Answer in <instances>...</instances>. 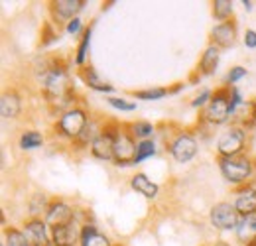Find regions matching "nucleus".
<instances>
[{
  "instance_id": "15",
  "label": "nucleus",
  "mask_w": 256,
  "mask_h": 246,
  "mask_svg": "<svg viewBox=\"0 0 256 246\" xmlns=\"http://www.w3.org/2000/svg\"><path fill=\"white\" fill-rule=\"evenodd\" d=\"M232 205L240 216L256 215V178L232 191Z\"/></svg>"
},
{
  "instance_id": "12",
  "label": "nucleus",
  "mask_w": 256,
  "mask_h": 246,
  "mask_svg": "<svg viewBox=\"0 0 256 246\" xmlns=\"http://www.w3.org/2000/svg\"><path fill=\"white\" fill-rule=\"evenodd\" d=\"M79 213L81 211L75 205H71L69 201H65L62 197H56V199H52V205H50V209H48V213H46L44 218L54 228V226H62V224H67V222L75 220L79 216Z\"/></svg>"
},
{
  "instance_id": "37",
  "label": "nucleus",
  "mask_w": 256,
  "mask_h": 246,
  "mask_svg": "<svg viewBox=\"0 0 256 246\" xmlns=\"http://www.w3.org/2000/svg\"><path fill=\"white\" fill-rule=\"evenodd\" d=\"M228 100H230V110L234 112L242 102H244V96L238 87H230V92H228Z\"/></svg>"
},
{
  "instance_id": "1",
  "label": "nucleus",
  "mask_w": 256,
  "mask_h": 246,
  "mask_svg": "<svg viewBox=\"0 0 256 246\" xmlns=\"http://www.w3.org/2000/svg\"><path fill=\"white\" fill-rule=\"evenodd\" d=\"M34 77L40 94L54 118H60L69 108L81 104L77 98L69 63L62 56H40L34 62Z\"/></svg>"
},
{
  "instance_id": "18",
  "label": "nucleus",
  "mask_w": 256,
  "mask_h": 246,
  "mask_svg": "<svg viewBox=\"0 0 256 246\" xmlns=\"http://www.w3.org/2000/svg\"><path fill=\"white\" fill-rule=\"evenodd\" d=\"M24 110V98L18 89H6L0 96V114L4 120H16L20 118Z\"/></svg>"
},
{
  "instance_id": "2",
  "label": "nucleus",
  "mask_w": 256,
  "mask_h": 246,
  "mask_svg": "<svg viewBox=\"0 0 256 246\" xmlns=\"http://www.w3.org/2000/svg\"><path fill=\"white\" fill-rule=\"evenodd\" d=\"M217 170L224 182L234 189L246 185L256 178V158L252 154L234 156V158H215Z\"/></svg>"
},
{
  "instance_id": "38",
  "label": "nucleus",
  "mask_w": 256,
  "mask_h": 246,
  "mask_svg": "<svg viewBox=\"0 0 256 246\" xmlns=\"http://www.w3.org/2000/svg\"><path fill=\"white\" fill-rule=\"evenodd\" d=\"M242 44H244L246 50H256V30L246 28L244 36H242Z\"/></svg>"
},
{
  "instance_id": "27",
  "label": "nucleus",
  "mask_w": 256,
  "mask_h": 246,
  "mask_svg": "<svg viewBox=\"0 0 256 246\" xmlns=\"http://www.w3.org/2000/svg\"><path fill=\"white\" fill-rule=\"evenodd\" d=\"M50 205H52V197L38 191V193L30 195V199H28V213H30V216H36V218H44Z\"/></svg>"
},
{
  "instance_id": "24",
  "label": "nucleus",
  "mask_w": 256,
  "mask_h": 246,
  "mask_svg": "<svg viewBox=\"0 0 256 246\" xmlns=\"http://www.w3.org/2000/svg\"><path fill=\"white\" fill-rule=\"evenodd\" d=\"M93 28H95V22H89L85 34L79 38L77 42V48H75V56H73V63L79 67H85L89 63V52H91V40H93Z\"/></svg>"
},
{
  "instance_id": "39",
  "label": "nucleus",
  "mask_w": 256,
  "mask_h": 246,
  "mask_svg": "<svg viewBox=\"0 0 256 246\" xmlns=\"http://www.w3.org/2000/svg\"><path fill=\"white\" fill-rule=\"evenodd\" d=\"M168 87H170V94H178L180 91H184V89H186V83H182V81H180V83H174V85H168Z\"/></svg>"
},
{
  "instance_id": "4",
  "label": "nucleus",
  "mask_w": 256,
  "mask_h": 246,
  "mask_svg": "<svg viewBox=\"0 0 256 246\" xmlns=\"http://www.w3.org/2000/svg\"><path fill=\"white\" fill-rule=\"evenodd\" d=\"M91 120V110L81 102L73 108H69L67 112H64L60 118H56V122L52 126V132L56 138L65 140V142H75L81 132L85 130V126Z\"/></svg>"
},
{
  "instance_id": "3",
  "label": "nucleus",
  "mask_w": 256,
  "mask_h": 246,
  "mask_svg": "<svg viewBox=\"0 0 256 246\" xmlns=\"http://www.w3.org/2000/svg\"><path fill=\"white\" fill-rule=\"evenodd\" d=\"M164 150L176 164H190L199 154V142L193 130L176 128L164 138Z\"/></svg>"
},
{
  "instance_id": "16",
  "label": "nucleus",
  "mask_w": 256,
  "mask_h": 246,
  "mask_svg": "<svg viewBox=\"0 0 256 246\" xmlns=\"http://www.w3.org/2000/svg\"><path fill=\"white\" fill-rule=\"evenodd\" d=\"M22 230L32 246H52V226L46 222V218L28 216L22 222Z\"/></svg>"
},
{
  "instance_id": "9",
  "label": "nucleus",
  "mask_w": 256,
  "mask_h": 246,
  "mask_svg": "<svg viewBox=\"0 0 256 246\" xmlns=\"http://www.w3.org/2000/svg\"><path fill=\"white\" fill-rule=\"evenodd\" d=\"M240 220L238 211L234 209L232 201H219L209 209V222L215 230L221 232H234L236 224Z\"/></svg>"
},
{
  "instance_id": "23",
  "label": "nucleus",
  "mask_w": 256,
  "mask_h": 246,
  "mask_svg": "<svg viewBox=\"0 0 256 246\" xmlns=\"http://www.w3.org/2000/svg\"><path fill=\"white\" fill-rule=\"evenodd\" d=\"M104 120H106V118H100V116H91L89 124L85 126V130L81 132V136H79V138H77V140L71 144V148H73V150H89V148H91V144H93V140L98 136L100 128L104 126Z\"/></svg>"
},
{
  "instance_id": "34",
  "label": "nucleus",
  "mask_w": 256,
  "mask_h": 246,
  "mask_svg": "<svg viewBox=\"0 0 256 246\" xmlns=\"http://www.w3.org/2000/svg\"><path fill=\"white\" fill-rule=\"evenodd\" d=\"M248 75V69L242 67V65H234L226 71V77H224V83L223 85H228V87H236L238 81H242L244 77Z\"/></svg>"
},
{
  "instance_id": "10",
  "label": "nucleus",
  "mask_w": 256,
  "mask_h": 246,
  "mask_svg": "<svg viewBox=\"0 0 256 246\" xmlns=\"http://www.w3.org/2000/svg\"><path fill=\"white\" fill-rule=\"evenodd\" d=\"M87 2L85 0H52L48 2V12L52 22L62 28L67 26V22H71L73 18H77L83 10H85Z\"/></svg>"
},
{
  "instance_id": "36",
  "label": "nucleus",
  "mask_w": 256,
  "mask_h": 246,
  "mask_svg": "<svg viewBox=\"0 0 256 246\" xmlns=\"http://www.w3.org/2000/svg\"><path fill=\"white\" fill-rule=\"evenodd\" d=\"M211 96H213V91H211V89H201V91L193 96V100L190 102V104H192V108H195V110H199V112H201V110L209 104Z\"/></svg>"
},
{
  "instance_id": "14",
  "label": "nucleus",
  "mask_w": 256,
  "mask_h": 246,
  "mask_svg": "<svg viewBox=\"0 0 256 246\" xmlns=\"http://www.w3.org/2000/svg\"><path fill=\"white\" fill-rule=\"evenodd\" d=\"M236 40H238V22H236V18L221 22V24H215L209 32V44L217 46L221 52L234 48Z\"/></svg>"
},
{
  "instance_id": "5",
  "label": "nucleus",
  "mask_w": 256,
  "mask_h": 246,
  "mask_svg": "<svg viewBox=\"0 0 256 246\" xmlns=\"http://www.w3.org/2000/svg\"><path fill=\"white\" fill-rule=\"evenodd\" d=\"M215 152L217 158H234V156L250 154V130L238 126V124H228L219 134L215 142Z\"/></svg>"
},
{
  "instance_id": "6",
  "label": "nucleus",
  "mask_w": 256,
  "mask_h": 246,
  "mask_svg": "<svg viewBox=\"0 0 256 246\" xmlns=\"http://www.w3.org/2000/svg\"><path fill=\"white\" fill-rule=\"evenodd\" d=\"M228 92L230 87L228 85H221L213 91V96L209 100V104L199 112V120L197 122L207 124V126H228L230 124V100H228Z\"/></svg>"
},
{
  "instance_id": "20",
  "label": "nucleus",
  "mask_w": 256,
  "mask_h": 246,
  "mask_svg": "<svg viewBox=\"0 0 256 246\" xmlns=\"http://www.w3.org/2000/svg\"><path fill=\"white\" fill-rule=\"evenodd\" d=\"M230 124H238L252 132L256 126V98H244V102L230 114Z\"/></svg>"
},
{
  "instance_id": "7",
  "label": "nucleus",
  "mask_w": 256,
  "mask_h": 246,
  "mask_svg": "<svg viewBox=\"0 0 256 246\" xmlns=\"http://www.w3.org/2000/svg\"><path fill=\"white\" fill-rule=\"evenodd\" d=\"M138 140L130 134L126 122H120L116 136H114V148H112V166L114 168H130L134 166Z\"/></svg>"
},
{
  "instance_id": "21",
  "label": "nucleus",
  "mask_w": 256,
  "mask_h": 246,
  "mask_svg": "<svg viewBox=\"0 0 256 246\" xmlns=\"http://www.w3.org/2000/svg\"><path fill=\"white\" fill-rule=\"evenodd\" d=\"M234 238L240 246H256V215L240 216L234 228Z\"/></svg>"
},
{
  "instance_id": "35",
  "label": "nucleus",
  "mask_w": 256,
  "mask_h": 246,
  "mask_svg": "<svg viewBox=\"0 0 256 246\" xmlns=\"http://www.w3.org/2000/svg\"><path fill=\"white\" fill-rule=\"evenodd\" d=\"M65 34L67 36H71V38H81L83 34H85V30H87V26H85V22L81 20V16H77V18H73L71 22H67V26L64 28Z\"/></svg>"
},
{
  "instance_id": "8",
  "label": "nucleus",
  "mask_w": 256,
  "mask_h": 246,
  "mask_svg": "<svg viewBox=\"0 0 256 246\" xmlns=\"http://www.w3.org/2000/svg\"><path fill=\"white\" fill-rule=\"evenodd\" d=\"M118 126H120V122L114 118L104 120V126L100 128L98 136L93 140V144L89 148L91 158H95L98 162H110L112 164V148H114V136H116Z\"/></svg>"
},
{
  "instance_id": "32",
  "label": "nucleus",
  "mask_w": 256,
  "mask_h": 246,
  "mask_svg": "<svg viewBox=\"0 0 256 246\" xmlns=\"http://www.w3.org/2000/svg\"><path fill=\"white\" fill-rule=\"evenodd\" d=\"M60 42V28L50 20L42 26V34H40V48H48L52 44Z\"/></svg>"
},
{
  "instance_id": "17",
  "label": "nucleus",
  "mask_w": 256,
  "mask_h": 246,
  "mask_svg": "<svg viewBox=\"0 0 256 246\" xmlns=\"http://www.w3.org/2000/svg\"><path fill=\"white\" fill-rule=\"evenodd\" d=\"M77 75H79V79L83 81V85H85L89 91L100 92V94H106V96H110V94L114 92V85L106 83V81L98 75V71H96L91 63H87L85 67H79V69H77Z\"/></svg>"
},
{
  "instance_id": "11",
  "label": "nucleus",
  "mask_w": 256,
  "mask_h": 246,
  "mask_svg": "<svg viewBox=\"0 0 256 246\" xmlns=\"http://www.w3.org/2000/svg\"><path fill=\"white\" fill-rule=\"evenodd\" d=\"M219 63H221V50L213 44H207V48L203 50L199 62H197V67L190 75V83H199L203 77H211L217 73L219 69Z\"/></svg>"
},
{
  "instance_id": "42",
  "label": "nucleus",
  "mask_w": 256,
  "mask_h": 246,
  "mask_svg": "<svg viewBox=\"0 0 256 246\" xmlns=\"http://www.w3.org/2000/svg\"><path fill=\"white\" fill-rule=\"evenodd\" d=\"M114 246H126V244H114Z\"/></svg>"
},
{
  "instance_id": "33",
  "label": "nucleus",
  "mask_w": 256,
  "mask_h": 246,
  "mask_svg": "<svg viewBox=\"0 0 256 246\" xmlns=\"http://www.w3.org/2000/svg\"><path fill=\"white\" fill-rule=\"evenodd\" d=\"M106 104H108L110 108L118 110V112H134V110L138 108L136 100H128L124 96H114V94L106 96Z\"/></svg>"
},
{
  "instance_id": "40",
  "label": "nucleus",
  "mask_w": 256,
  "mask_h": 246,
  "mask_svg": "<svg viewBox=\"0 0 256 246\" xmlns=\"http://www.w3.org/2000/svg\"><path fill=\"white\" fill-rule=\"evenodd\" d=\"M240 6L244 8V12H252L254 10V0H240Z\"/></svg>"
},
{
  "instance_id": "30",
  "label": "nucleus",
  "mask_w": 256,
  "mask_h": 246,
  "mask_svg": "<svg viewBox=\"0 0 256 246\" xmlns=\"http://www.w3.org/2000/svg\"><path fill=\"white\" fill-rule=\"evenodd\" d=\"M156 154H158V144H156V140H142V142H138L136 158H134V166L144 164L146 160L154 158Z\"/></svg>"
},
{
  "instance_id": "19",
  "label": "nucleus",
  "mask_w": 256,
  "mask_h": 246,
  "mask_svg": "<svg viewBox=\"0 0 256 246\" xmlns=\"http://www.w3.org/2000/svg\"><path fill=\"white\" fill-rule=\"evenodd\" d=\"M130 189L136 191L138 195H142L144 199L148 201H156L158 195H160V185L156 184L154 180H150L144 172H136L132 178H130Z\"/></svg>"
},
{
  "instance_id": "41",
  "label": "nucleus",
  "mask_w": 256,
  "mask_h": 246,
  "mask_svg": "<svg viewBox=\"0 0 256 246\" xmlns=\"http://www.w3.org/2000/svg\"><path fill=\"white\" fill-rule=\"evenodd\" d=\"M203 246H232V244H228L226 240H213V242H207V244Z\"/></svg>"
},
{
  "instance_id": "13",
  "label": "nucleus",
  "mask_w": 256,
  "mask_h": 246,
  "mask_svg": "<svg viewBox=\"0 0 256 246\" xmlns=\"http://www.w3.org/2000/svg\"><path fill=\"white\" fill-rule=\"evenodd\" d=\"M87 218H81V213L75 220L54 226L52 228V246H79L81 242V228Z\"/></svg>"
},
{
  "instance_id": "29",
  "label": "nucleus",
  "mask_w": 256,
  "mask_h": 246,
  "mask_svg": "<svg viewBox=\"0 0 256 246\" xmlns=\"http://www.w3.org/2000/svg\"><path fill=\"white\" fill-rule=\"evenodd\" d=\"M211 16L217 20V24L234 18V2L232 0H213L211 2Z\"/></svg>"
},
{
  "instance_id": "28",
  "label": "nucleus",
  "mask_w": 256,
  "mask_h": 246,
  "mask_svg": "<svg viewBox=\"0 0 256 246\" xmlns=\"http://www.w3.org/2000/svg\"><path fill=\"white\" fill-rule=\"evenodd\" d=\"M0 246H32V244H30L28 236L24 234L22 226H12V224H8V226H4V230H2V244Z\"/></svg>"
},
{
  "instance_id": "31",
  "label": "nucleus",
  "mask_w": 256,
  "mask_h": 246,
  "mask_svg": "<svg viewBox=\"0 0 256 246\" xmlns=\"http://www.w3.org/2000/svg\"><path fill=\"white\" fill-rule=\"evenodd\" d=\"M170 94V87H150V89H138L132 91V96L138 100H162Z\"/></svg>"
},
{
  "instance_id": "26",
  "label": "nucleus",
  "mask_w": 256,
  "mask_h": 246,
  "mask_svg": "<svg viewBox=\"0 0 256 246\" xmlns=\"http://www.w3.org/2000/svg\"><path fill=\"white\" fill-rule=\"evenodd\" d=\"M126 124L130 134L138 142H142V140H154V136L158 134V126L152 124L150 120H132V122H126Z\"/></svg>"
},
{
  "instance_id": "22",
  "label": "nucleus",
  "mask_w": 256,
  "mask_h": 246,
  "mask_svg": "<svg viewBox=\"0 0 256 246\" xmlns=\"http://www.w3.org/2000/svg\"><path fill=\"white\" fill-rule=\"evenodd\" d=\"M79 246H114V242H110V238L96 226L95 222L85 220L83 228H81V242Z\"/></svg>"
},
{
  "instance_id": "25",
  "label": "nucleus",
  "mask_w": 256,
  "mask_h": 246,
  "mask_svg": "<svg viewBox=\"0 0 256 246\" xmlns=\"http://www.w3.org/2000/svg\"><path fill=\"white\" fill-rule=\"evenodd\" d=\"M44 144H46V136L36 128H26L18 136V148L22 152H36L44 148Z\"/></svg>"
}]
</instances>
